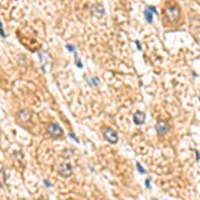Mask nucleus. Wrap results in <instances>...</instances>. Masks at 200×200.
Segmentation results:
<instances>
[{"instance_id": "obj_1", "label": "nucleus", "mask_w": 200, "mask_h": 200, "mask_svg": "<svg viewBox=\"0 0 200 200\" xmlns=\"http://www.w3.org/2000/svg\"><path fill=\"white\" fill-rule=\"evenodd\" d=\"M47 133H48L51 137H53V139H58V137L61 136L63 130H61V127L58 123H51V124H48V127H47Z\"/></svg>"}, {"instance_id": "obj_2", "label": "nucleus", "mask_w": 200, "mask_h": 200, "mask_svg": "<svg viewBox=\"0 0 200 200\" xmlns=\"http://www.w3.org/2000/svg\"><path fill=\"white\" fill-rule=\"evenodd\" d=\"M103 133H104V137L107 139V142L111 143V144H116L117 140H119L117 132H115V131H113L112 128H110V127L104 128V130H103Z\"/></svg>"}, {"instance_id": "obj_3", "label": "nucleus", "mask_w": 200, "mask_h": 200, "mask_svg": "<svg viewBox=\"0 0 200 200\" xmlns=\"http://www.w3.org/2000/svg\"><path fill=\"white\" fill-rule=\"evenodd\" d=\"M58 172H59V175L63 177H70L71 175H72V167H71L70 163H63V164L59 165Z\"/></svg>"}, {"instance_id": "obj_4", "label": "nucleus", "mask_w": 200, "mask_h": 200, "mask_svg": "<svg viewBox=\"0 0 200 200\" xmlns=\"http://www.w3.org/2000/svg\"><path fill=\"white\" fill-rule=\"evenodd\" d=\"M165 12H167V18H168L171 21H174V20H177V19H179L180 8L177 6H171V7L167 8Z\"/></svg>"}, {"instance_id": "obj_5", "label": "nucleus", "mask_w": 200, "mask_h": 200, "mask_svg": "<svg viewBox=\"0 0 200 200\" xmlns=\"http://www.w3.org/2000/svg\"><path fill=\"white\" fill-rule=\"evenodd\" d=\"M155 130H156V132L159 135H165L169 131V124L167 122H164V120H159L156 123V125H155Z\"/></svg>"}, {"instance_id": "obj_6", "label": "nucleus", "mask_w": 200, "mask_h": 200, "mask_svg": "<svg viewBox=\"0 0 200 200\" xmlns=\"http://www.w3.org/2000/svg\"><path fill=\"white\" fill-rule=\"evenodd\" d=\"M152 15H157L156 8H155V7H147L144 11V16H145L147 23H149V24L152 23Z\"/></svg>"}, {"instance_id": "obj_7", "label": "nucleus", "mask_w": 200, "mask_h": 200, "mask_svg": "<svg viewBox=\"0 0 200 200\" xmlns=\"http://www.w3.org/2000/svg\"><path fill=\"white\" fill-rule=\"evenodd\" d=\"M145 122V113L143 111H137V112L133 113V123L137 125L143 124Z\"/></svg>"}, {"instance_id": "obj_8", "label": "nucleus", "mask_w": 200, "mask_h": 200, "mask_svg": "<svg viewBox=\"0 0 200 200\" xmlns=\"http://www.w3.org/2000/svg\"><path fill=\"white\" fill-rule=\"evenodd\" d=\"M31 116H32V113L29 112V111H20L19 112V115H18V117L20 120H23V122H29V119H31Z\"/></svg>"}, {"instance_id": "obj_9", "label": "nucleus", "mask_w": 200, "mask_h": 200, "mask_svg": "<svg viewBox=\"0 0 200 200\" xmlns=\"http://www.w3.org/2000/svg\"><path fill=\"white\" fill-rule=\"evenodd\" d=\"M92 11H93V14H96L98 16H103V15H104V8H103V6H100V4L93 6Z\"/></svg>"}, {"instance_id": "obj_10", "label": "nucleus", "mask_w": 200, "mask_h": 200, "mask_svg": "<svg viewBox=\"0 0 200 200\" xmlns=\"http://www.w3.org/2000/svg\"><path fill=\"white\" fill-rule=\"evenodd\" d=\"M136 168H137V171H139L140 174H145V169L142 167V164H140V163H136Z\"/></svg>"}, {"instance_id": "obj_11", "label": "nucleus", "mask_w": 200, "mask_h": 200, "mask_svg": "<svg viewBox=\"0 0 200 200\" xmlns=\"http://www.w3.org/2000/svg\"><path fill=\"white\" fill-rule=\"evenodd\" d=\"M90 80V83L92 85H98L99 84V80H98V78H91V79H88Z\"/></svg>"}, {"instance_id": "obj_12", "label": "nucleus", "mask_w": 200, "mask_h": 200, "mask_svg": "<svg viewBox=\"0 0 200 200\" xmlns=\"http://www.w3.org/2000/svg\"><path fill=\"white\" fill-rule=\"evenodd\" d=\"M75 61H76V65H78L79 68H81V67H83V65H81V61H80V59H79V56L76 55V53H75Z\"/></svg>"}, {"instance_id": "obj_13", "label": "nucleus", "mask_w": 200, "mask_h": 200, "mask_svg": "<svg viewBox=\"0 0 200 200\" xmlns=\"http://www.w3.org/2000/svg\"><path fill=\"white\" fill-rule=\"evenodd\" d=\"M67 49L71 51V52H73V53H76V48L73 46H71V44H67Z\"/></svg>"}, {"instance_id": "obj_14", "label": "nucleus", "mask_w": 200, "mask_h": 200, "mask_svg": "<svg viewBox=\"0 0 200 200\" xmlns=\"http://www.w3.org/2000/svg\"><path fill=\"white\" fill-rule=\"evenodd\" d=\"M0 35L3 36V38H6V33H4V31H3V27H1V21H0Z\"/></svg>"}, {"instance_id": "obj_15", "label": "nucleus", "mask_w": 200, "mask_h": 200, "mask_svg": "<svg viewBox=\"0 0 200 200\" xmlns=\"http://www.w3.org/2000/svg\"><path fill=\"white\" fill-rule=\"evenodd\" d=\"M70 137H71V139H73V140H75L76 143H79V139L75 136V135H73V133H70Z\"/></svg>"}, {"instance_id": "obj_16", "label": "nucleus", "mask_w": 200, "mask_h": 200, "mask_svg": "<svg viewBox=\"0 0 200 200\" xmlns=\"http://www.w3.org/2000/svg\"><path fill=\"white\" fill-rule=\"evenodd\" d=\"M145 184H147V188H151V180L149 179L145 180Z\"/></svg>"}, {"instance_id": "obj_17", "label": "nucleus", "mask_w": 200, "mask_h": 200, "mask_svg": "<svg viewBox=\"0 0 200 200\" xmlns=\"http://www.w3.org/2000/svg\"><path fill=\"white\" fill-rule=\"evenodd\" d=\"M135 43H136V46H137V48H139V49H142V44H140V41H135Z\"/></svg>"}, {"instance_id": "obj_18", "label": "nucleus", "mask_w": 200, "mask_h": 200, "mask_svg": "<svg viewBox=\"0 0 200 200\" xmlns=\"http://www.w3.org/2000/svg\"><path fill=\"white\" fill-rule=\"evenodd\" d=\"M44 184H46L47 187H51V184H49V181H48V180H44Z\"/></svg>"}, {"instance_id": "obj_19", "label": "nucleus", "mask_w": 200, "mask_h": 200, "mask_svg": "<svg viewBox=\"0 0 200 200\" xmlns=\"http://www.w3.org/2000/svg\"><path fill=\"white\" fill-rule=\"evenodd\" d=\"M195 154H196V157H197V160H200V154H199V152H195Z\"/></svg>"}, {"instance_id": "obj_20", "label": "nucleus", "mask_w": 200, "mask_h": 200, "mask_svg": "<svg viewBox=\"0 0 200 200\" xmlns=\"http://www.w3.org/2000/svg\"><path fill=\"white\" fill-rule=\"evenodd\" d=\"M199 99H200V96H199Z\"/></svg>"}]
</instances>
